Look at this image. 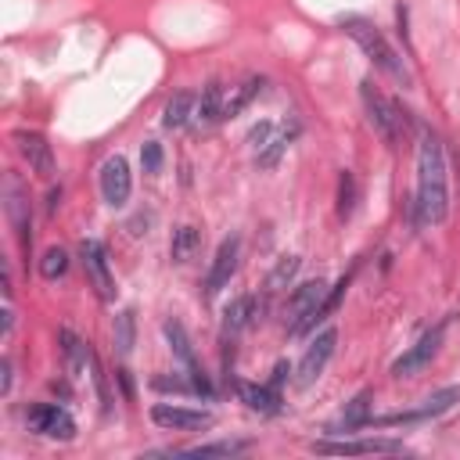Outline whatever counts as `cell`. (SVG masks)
Here are the masks:
<instances>
[{"label": "cell", "mask_w": 460, "mask_h": 460, "mask_svg": "<svg viewBox=\"0 0 460 460\" xmlns=\"http://www.w3.org/2000/svg\"><path fill=\"white\" fill-rule=\"evenodd\" d=\"M449 216V176H446V148L425 129L417 144V191H414V223H446Z\"/></svg>", "instance_id": "1"}, {"label": "cell", "mask_w": 460, "mask_h": 460, "mask_svg": "<svg viewBox=\"0 0 460 460\" xmlns=\"http://www.w3.org/2000/svg\"><path fill=\"white\" fill-rule=\"evenodd\" d=\"M342 29H346V36L370 58V65L378 73H385L396 87H414V76H410V69H407V61L400 58V51L392 47L388 40H385V33L370 22V19H363V15H346L342 22H339Z\"/></svg>", "instance_id": "2"}, {"label": "cell", "mask_w": 460, "mask_h": 460, "mask_svg": "<svg viewBox=\"0 0 460 460\" xmlns=\"http://www.w3.org/2000/svg\"><path fill=\"white\" fill-rule=\"evenodd\" d=\"M327 281H306V285H299L292 295H288V302H285V327H288V335L292 339H302V335H309V327H313V316H316V309L324 306V299H327Z\"/></svg>", "instance_id": "3"}, {"label": "cell", "mask_w": 460, "mask_h": 460, "mask_svg": "<svg viewBox=\"0 0 460 460\" xmlns=\"http://www.w3.org/2000/svg\"><path fill=\"white\" fill-rule=\"evenodd\" d=\"M360 97H363V112H367V122L374 126V134H378L388 148H396V144H400V126H403L400 105L388 101L370 80L360 83Z\"/></svg>", "instance_id": "4"}, {"label": "cell", "mask_w": 460, "mask_h": 460, "mask_svg": "<svg viewBox=\"0 0 460 460\" xmlns=\"http://www.w3.org/2000/svg\"><path fill=\"white\" fill-rule=\"evenodd\" d=\"M453 407H460V385H449V388H439L435 396H428L421 407L414 410H403V414H381L367 421V428H400V425H425V421H435L442 414H449Z\"/></svg>", "instance_id": "5"}, {"label": "cell", "mask_w": 460, "mask_h": 460, "mask_svg": "<svg viewBox=\"0 0 460 460\" xmlns=\"http://www.w3.org/2000/svg\"><path fill=\"white\" fill-rule=\"evenodd\" d=\"M446 327H449V316L439 320L435 327H428V331H425L403 356L392 360V374H396V378H414V374H421V370L439 356V349H442V342H446Z\"/></svg>", "instance_id": "6"}, {"label": "cell", "mask_w": 460, "mask_h": 460, "mask_svg": "<svg viewBox=\"0 0 460 460\" xmlns=\"http://www.w3.org/2000/svg\"><path fill=\"white\" fill-rule=\"evenodd\" d=\"M162 335H166V342H169V353L176 356V363L202 385V396L206 400H213V381H209V374L202 370V363H199V353H194V346H191V335H187V327L180 324V320H166L162 324Z\"/></svg>", "instance_id": "7"}, {"label": "cell", "mask_w": 460, "mask_h": 460, "mask_svg": "<svg viewBox=\"0 0 460 460\" xmlns=\"http://www.w3.org/2000/svg\"><path fill=\"white\" fill-rule=\"evenodd\" d=\"M335 346H339L335 327H324V331L306 346V353H302V360L295 367V385L299 388H309V385L320 381V374L327 370V363H331V356H335Z\"/></svg>", "instance_id": "8"}, {"label": "cell", "mask_w": 460, "mask_h": 460, "mask_svg": "<svg viewBox=\"0 0 460 460\" xmlns=\"http://www.w3.org/2000/svg\"><path fill=\"white\" fill-rule=\"evenodd\" d=\"M80 259H83V270H87V281L90 288L97 292L101 302H115L119 288H115V277H112V267H108V252L97 238H87L80 245Z\"/></svg>", "instance_id": "9"}, {"label": "cell", "mask_w": 460, "mask_h": 460, "mask_svg": "<svg viewBox=\"0 0 460 460\" xmlns=\"http://www.w3.org/2000/svg\"><path fill=\"white\" fill-rule=\"evenodd\" d=\"M26 425H29V432H36V435H43V439H58V442L76 439V421H73V414L65 410V407H54V403H36V407H29Z\"/></svg>", "instance_id": "10"}, {"label": "cell", "mask_w": 460, "mask_h": 460, "mask_svg": "<svg viewBox=\"0 0 460 460\" xmlns=\"http://www.w3.org/2000/svg\"><path fill=\"white\" fill-rule=\"evenodd\" d=\"M238 262H241V238L230 234V238L220 241V248H216V255H213V262H209V274H206V285H202L206 299L220 295V292L230 285V277L238 274Z\"/></svg>", "instance_id": "11"}, {"label": "cell", "mask_w": 460, "mask_h": 460, "mask_svg": "<svg viewBox=\"0 0 460 460\" xmlns=\"http://www.w3.org/2000/svg\"><path fill=\"white\" fill-rule=\"evenodd\" d=\"M4 213H8V220H12V230H15L19 245H22V252L29 255V245H33V223H29V194H26V187H22V180H19L15 173L4 180Z\"/></svg>", "instance_id": "12"}, {"label": "cell", "mask_w": 460, "mask_h": 460, "mask_svg": "<svg viewBox=\"0 0 460 460\" xmlns=\"http://www.w3.org/2000/svg\"><path fill=\"white\" fill-rule=\"evenodd\" d=\"M320 456H363V453H403L400 439H316L309 446Z\"/></svg>", "instance_id": "13"}, {"label": "cell", "mask_w": 460, "mask_h": 460, "mask_svg": "<svg viewBox=\"0 0 460 460\" xmlns=\"http://www.w3.org/2000/svg\"><path fill=\"white\" fill-rule=\"evenodd\" d=\"M101 199L112 206V209H122L129 202V191H134V176H129V162L122 155H108L101 162Z\"/></svg>", "instance_id": "14"}, {"label": "cell", "mask_w": 460, "mask_h": 460, "mask_svg": "<svg viewBox=\"0 0 460 460\" xmlns=\"http://www.w3.org/2000/svg\"><path fill=\"white\" fill-rule=\"evenodd\" d=\"M152 421L166 432H206L216 425V417L209 410H191V407H176V403H155Z\"/></svg>", "instance_id": "15"}, {"label": "cell", "mask_w": 460, "mask_h": 460, "mask_svg": "<svg viewBox=\"0 0 460 460\" xmlns=\"http://www.w3.org/2000/svg\"><path fill=\"white\" fill-rule=\"evenodd\" d=\"M15 144H19V155L29 162V169H33L36 176H43V180L54 176L58 166H54V152H51V144H47L43 134H33V129H19Z\"/></svg>", "instance_id": "16"}, {"label": "cell", "mask_w": 460, "mask_h": 460, "mask_svg": "<svg viewBox=\"0 0 460 460\" xmlns=\"http://www.w3.org/2000/svg\"><path fill=\"white\" fill-rule=\"evenodd\" d=\"M259 316V299L255 295H238L223 306V324H220V335L223 339H238L245 327H252Z\"/></svg>", "instance_id": "17"}, {"label": "cell", "mask_w": 460, "mask_h": 460, "mask_svg": "<svg viewBox=\"0 0 460 460\" xmlns=\"http://www.w3.org/2000/svg\"><path fill=\"white\" fill-rule=\"evenodd\" d=\"M234 388H238V400H241L248 410H255V414H262V417H274V414H281V388H274L270 381H267V385L238 381Z\"/></svg>", "instance_id": "18"}, {"label": "cell", "mask_w": 460, "mask_h": 460, "mask_svg": "<svg viewBox=\"0 0 460 460\" xmlns=\"http://www.w3.org/2000/svg\"><path fill=\"white\" fill-rule=\"evenodd\" d=\"M299 134H302L299 119H285V122H277V129H274V137L267 141V148L255 152V166H259V169H274V166L281 162V155L295 144Z\"/></svg>", "instance_id": "19"}, {"label": "cell", "mask_w": 460, "mask_h": 460, "mask_svg": "<svg viewBox=\"0 0 460 460\" xmlns=\"http://www.w3.org/2000/svg\"><path fill=\"white\" fill-rule=\"evenodd\" d=\"M370 407H374V392H370V388L356 392V396L346 403V410H342L331 425H327V432H356V428H367Z\"/></svg>", "instance_id": "20"}, {"label": "cell", "mask_w": 460, "mask_h": 460, "mask_svg": "<svg viewBox=\"0 0 460 460\" xmlns=\"http://www.w3.org/2000/svg\"><path fill=\"white\" fill-rule=\"evenodd\" d=\"M58 342H61V356H65V370H69L76 381L87 374V367H90V346L76 335V331H69V327H61L58 331Z\"/></svg>", "instance_id": "21"}, {"label": "cell", "mask_w": 460, "mask_h": 460, "mask_svg": "<svg viewBox=\"0 0 460 460\" xmlns=\"http://www.w3.org/2000/svg\"><path fill=\"white\" fill-rule=\"evenodd\" d=\"M194 112H199V94L191 90H176L166 108H162V126L166 129H183L187 122H194Z\"/></svg>", "instance_id": "22"}, {"label": "cell", "mask_w": 460, "mask_h": 460, "mask_svg": "<svg viewBox=\"0 0 460 460\" xmlns=\"http://www.w3.org/2000/svg\"><path fill=\"white\" fill-rule=\"evenodd\" d=\"M223 101H227V90L220 80L206 83L202 94H199V112H194V122L199 126H216L223 122Z\"/></svg>", "instance_id": "23"}, {"label": "cell", "mask_w": 460, "mask_h": 460, "mask_svg": "<svg viewBox=\"0 0 460 460\" xmlns=\"http://www.w3.org/2000/svg\"><path fill=\"white\" fill-rule=\"evenodd\" d=\"M262 76H248V80H241L238 87H230L227 90V101H223V119H234V115H241L255 97H259V90H262Z\"/></svg>", "instance_id": "24"}, {"label": "cell", "mask_w": 460, "mask_h": 460, "mask_svg": "<svg viewBox=\"0 0 460 460\" xmlns=\"http://www.w3.org/2000/svg\"><path fill=\"white\" fill-rule=\"evenodd\" d=\"M199 248H202V230L199 227L183 223V227L173 230V241H169V259L173 262H191L194 255H199Z\"/></svg>", "instance_id": "25"}, {"label": "cell", "mask_w": 460, "mask_h": 460, "mask_svg": "<svg viewBox=\"0 0 460 460\" xmlns=\"http://www.w3.org/2000/svg\"><path fill=\"white\" fill-rule=\"evenodd\" d=\"M245 439H223V442H202V446H187V449H166L169 456H238L245 453Z\"/></svg>", "instance_id": "26"}, {"label": "cell", "mask_w": 460, "mask_h": 460, "mask_svg": "<svg viewBox=\"0 0 460 460\" xmlns=\"http://www.w3.org/2000/svg\"><path fill=\"white\" fill-rule=\"evenodd\" d=\"M112 335H115L119 356H129V349H134V339H137V316H134V309H122V313L115 316Z\"/></svg>", "instance_id": "27"}, {"label": "cell", "mask_w": 460, "mask_h": 460, "mask_svg": "<svg viewBox=\"0 0 460 460\" xmlns=\"http://www.w3.org/2000/svg\"><path fill=\"white\" fill-rule=\"evenodd\" d=\"M152 388H159V392H176V396H202V385L194 381L187 370L183 374H159V378H152Z\"/></svg>", "instance_id": "28"}, {"label": "cell", "mask_w": 460, "mask_h": 460, "mask_svg": "<svg viewBox=\"0 0 460 460\" xmlns=\"http://www.w3.org/2000/svg\"><path fill=\"white\" fill-rule=\"evenodd\" d=\"M356 199H360V187H356V173L342 169L339 173V216L349 220L356 213Z\"/></svg>", "instance_id": "29"}, {"label": "cell", "mask_w": 460, "mask_h": 460, "mask_svg": "<svg viewBox=\"0 0 460 460\" xmlns=\"http://www.w3.org/2000/svg\"><path fill=\"white\" fill-rule=\"evenodd\" d=\"M299 267H302V259H299V255H281V259H277V267H274L270 277H267V292H281L285 285H292L295 274H299Z\"/></svg>", "instance_id": "30"}, {"label": "cell", "mask_w": 460, "mask_h": 460, "mask_svg": "<svg viewBox=\"0 0 460 460\" xmlns=\"http://www.w3.org/2000/svg\"><path fill=\"white\" fill-rule=\"evenodd\" d=\"M65 270H69V252L65 248H47L43 255H40V277L43 281H58V277H65Z\"/></svg>", "instance_id": "31"}, {"label": "cell", "mask_w": 460, "mask_h": 460, "mask_svg": "<svg viewBox=\"0 0 460 460\" xmlns=\"http://www.w3.org/2000/svg\"><path fill=\"white\" fill-rule=\"evenodd\" d=\"M162 162H166L162 144H159V141H148V144L141 148V169H144L148 176H159V173H162Z\"/></svg>", "instance_id": "32"}, {"label": "cell", "mask_w": 460, "mask_h": 460, "mask_svg": "<svg viewBox=\"0 0 460 460\" xmlns=\"http://www.w3.org/2000/svg\"><path fill=\"white\" fill-rule=\"evenodd\" d=\"M274 129H277L274 119H259V122L248 129V144H252L255 152H262V148H267V141L274 137Z\"/></svg>", "instance_id": "33"}, {"label": "cell", "mask_w": 460, "mask_h": 460, "mask_svg": "<svg viewBox=\"0 0 460 460\" xmlns=\"http://www.w3.org/2000/svg\"><path fill=\"white\" fill-rule=\"evenodd\" d=\"M12 392V360H0V396Z\"/></svg>", "instance_id": "34"}, {"label": "cell", "mask_w": 460, "mask_h": 460, "mask_svg": "<svg viewBox=\"0 0 460 460\" xmlns=\"http://www.w3.org/2000/svg\"><path fill=\"white\" fill-rule=\"evenodd\" d=\"M148 223H152V216H137V220H129V234H134V238L148 234Z\"/></svg>", "instance_id": "35"}, {"label": "cell", "mask_w": 460, "mask_h": 460, "mask_svg": "<svg viewBox=\"0 0 460 460\" xmlns=\"http://www.w3.org/2000/svg\"><path fill=\"white\" fill-rule=\"evenodd\" d=\"M288 374H292V367H288V363H285V360H281V363H277V367H274V378H270V385H274V388H281V385H285V378H288Z\"/></svg>", "instance_id": "36"}]
</instances>
